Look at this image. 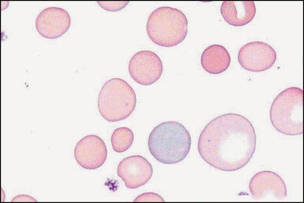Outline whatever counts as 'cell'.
<instances>
[{
    "instance_id": "10",
    "label": "cell",
    "mask_w": 304,
    "mask_h": 203,
    "mask_svg": "<svg viewBox=\"0 0 304 203\" xmlns=\"http://www.w3.org/2000/svg\"><path fill=\"white\" fill-rule=\"evenodd\" d=\"M153 169L150 162L144 157L133 155L122 159L117 167V175L130 189L141 187L151 179Z\"/></svg>"
},
{
    "instance_id": "14",
    "label": "cell",
    "mask_w": 304,
    "mask_h": 203,
    "mask_svg": "<svg viewBox=\"0 0 304 203\" xmlns=\"http://www.w3.org/2000/svg\"><path fill=\"white\" fill-rule=\"evenodd\" d=\"M134 141L132 131L127 127L116 128L111 136V143L113 150L118 153L127 151Z\"/></svg>"
},
{
    "instance_id": "12",
    "label": "cell",
    "mask_w": 304,
    "mask_h": 203,
    "mask_svg": "<svg viewBox=\"0 0 304 203\" xmlns=\"http://www.w3.org/2000/svg\"><path fill=\"white\" fill-rule=\"evenodd\" d=\"M256 11L253 1H223L220 7L224 20L235 26L247 24L254 18Z\"/></svg>"
},
{
    "instance_id": "7",
    "label": "cell",
    "mask_w": 304,
    "mask_h": 203,
    "mask_svg": "<svg viewBox=\"0 0 304 203\" xmlns=\"http://www.w3.org/2000/svg\"><path fill=\"white\" fill-rule=\"evenodd\" d=\"M249 189L252 197L257 200L280 201L287 196L284 181L270 171L256 173L249 181Z\"/></svg>"
},
{
    "instance_id": "11",
    "label": "cell",
    "mask_w": 304,
    "mask_h": 203,
    "mask_svg": "<svg viewBox=\"0 0 304 203\" xmlns=\"http://www.w3.org/2000/svg\"><path fill=\"white\" fill-rule=\"evenodd\" d=\"M71 24V18L64 9L50 7L43 10L37 16L35 28L45 38L54 39L64 34Z\"/></svg>"
},
{
    "instance_id": "2",
    "label": "cell",
    "mask_w": 304,
    "mask_h": 203,
    "mask_svg": "<svg viewBox=\"0 0 304 203\" xmlns=\"http://www.w3.org/2000/svg\"><path fill=\"white\" fill-rule=\"evenodd\" d=\"M191 141L189 132L182 124L166 121L153 128L147 144L150 154L157 160L171 164L185 158L191 149Z\"/></svg>"
},
{
    "instance_id": "5",
    "label": "cell",
    "mask_w": 304,
    "mask_h": 203,
    "mask_svg": "<svg viewBox=\"0 0 304 203\" xmlns=\"http://www.w3.org/2000/svg\"><path fill=\"white\" fill-rule=\"evenodd\" d=\"M136 96L133 88L124 80L113 78L102 86L98 97V108L101 116L115 122L129 117L134 111Z\"/></svg>"
},
{
    "instance_id": "6",
    "label": "cell",
    "mask_w": 304,
    "mask_h": 203,
    "mask_svg": "<svg viewBox=\"0 0 304 203\" xmlns=\"http://www.w3.org/2000/svg\"><path fill=\"white\" fill-rule=\"evenodd\" d=\"M163 66L160 57L149 50L135 53L130 58L128 71L131 78L142 85H150L161 77Z\"/></svg>"
},
{
    "instance_id": "8",
    "label": "cell",
    "mask_w": 304,
    "mask_h": 203,
    "mask_svg": "<svg viewBox=\"0 0 304 203\" xmlns=\"http://www.w3.org/2000/svg\"><path fill=\"white\" fill-rule=\"evenodd\" d=\"M277 59L275 49L268 44L253 41L243 45L239 50L238 60L244 69L254 72L265 71L271 67Z\"/></svg>"
},
{
    "instance_id": "16",
    "label": "cell",
    "mask_w": 304,
    "mask_h": 203,
    "mask_svg": "<svg viewBox=\"0 0 304 203\" xmlns=\"http://www.w3.org/2000/svg\"><path fill=\"white\" fill-rule=\"evenodd\" d=\"M165 201L163 198L159 194L148 192L141 194L138 196L134 201Z\"/></svg>"
},
{
    "instance_id": "3",
    "label": "cell",
    "mask_w": 304,
    "mask_h": 203,
    "mask_svg": "<svg viewBox=\"0 0 304 203\" xmlns=\"http://www.w3.org/2000/svg\"><path fill=\"white\" fill-rule=\"evenodd\" d=\"M188 20L178 9L160 7L149 15L146 29L149 39L155 44L166 47L177 45L187 33Z\"/></svg>"
},
{
    "instance_id": "4",
    "label": "cell",
    "mask_w": 304,
    "mask_h": 203,
    "mask_svg": "<svg viewBox=\"0 0 304 203\" xmlns=\"http://www.w3.org/2000/svg\"><path fill=\"white\" fill-rule=\"evenodd\" d=\"M270 118L274 127L286 135L303 133V90L297 87L281 91L273 101Z\"/></svg>"
},
{
    "instance_id": "15",
    "label": "cell",
    "mask_w": 304,
    "mask_h": 203,
    "mask_svg": "<svg viewBox=\"0 0 304 203\" xmlns=\"http://www.w3.org/2000/svg\"><path fill=\"white\" fill-rule=\"evenodd\" d=\"M97 3L103 9L109 11H117L124 8L129 3L127 1L119 2H101Z\"/></svg>"
},
{
    "instance_id": "1",
    "label": "cell",
    "mask_w": 304,
    "mask_h": 203,
    "mask_svg": "<svg viewBox=\"0 0 304 203\" xmlns=\"http://www.w3.org/2000/svg\"><path fill=\"white\" fill-rule=\"evenodd\" d=\"M256 145V136L251 122L240 114L226 113L205 126L199 137L198 150L211 166L233 172L249 162Z\"/></svg>"
},
{
    "instance_id": "13",
    "label": "cell",
    "mask_w": 304,
    "mask_h": 203,
    "mask_svg": "<svg viewBox=\"0 0 304 203\" xmlns=\"http://www.w3.org/2000/svg\"><path fill=\"white\" fill-rule=\"evenodd\" d=\"M231 57L223 46L214 44L207 47L201 56V63L205 71L211 74H219L230 66Z\"/></svg>"
},
{
    "instance_id": "9",
    "label": "cell",
    "mask_w": 304,
    "mask_h": 203,
    "mask_svg": "<svg viewBox=\"0 0 304 203\" xmlns=\"http://www.w3.org/2000/svg\"><path fill=\"white\" fill-rule=\"evenodd\" d=\"M74 156L77 163L87 170H95L101 166L107 156L104 142L98 136L89 134L76 144Z\"/></svg>"
}]
</instances>
